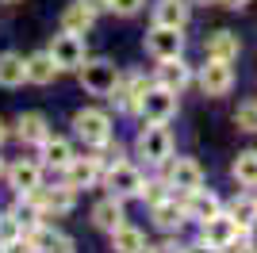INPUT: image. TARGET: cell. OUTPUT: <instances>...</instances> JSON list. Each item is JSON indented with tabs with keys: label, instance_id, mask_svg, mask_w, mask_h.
I'll return each mask as SVG.
<instances>
[{
	"label": "cell",
	"instance_id": "1",
	"mask_svg": "<svg viewBox=\"0 0 257 253\" xmlns=\"http://www.w3.org/2000/svg\"><path fill=\"white\" fill-rule=\"evenodd\" d=\"M135 150H139V158H146L150 165H165L173 158V135L165 123H146L135 138Z\"/></svg>",
	"mask_w": 257,
	"mask_h": 253
},
{
	"label": "cell",
	"instance_id": "2",
	"mask_svg": "<svg viewBox=\"0 0 257 253\" xmlns=\"http://www.w3.org/2000/svg\"><path fill=\"white\" fill-rule=\"evenodd\" d=\"M177 96L181 92H173L165 84H150V92L142 96L139 115L146 119V123H169V119L177 115Z\"/></svg>",
	"mask_w": 257,
	"mask_h": 253
},
{
	"label": "cell",
	"instance_id": "3",
	"mask_svg": "<svg viewBox=\"0 0 257 253\" xmlns=\"http://www.w3.org/2000/svg\"><path fill=\"white\" fill-rule=\"evenodd\" d=\"M73 131L85 138V146H104L107 138H111V119L100 107H81L73 115Z\"/></svg>",
	"mask_w": 257,
	"mask_h": 253
},
{
	"label": "cell",
	"instance_id": "4",
	"mask_svg": "<svg viewBox=\"0 0 257 253\" xmlns=\"http://www.w3.org/2000/svg\"><path fill=\"white\" fill-rule=\"evenodd\" d=\"M104 184H107V192H111V196L127 200V196H142V188H146V177H142L135 165H127V161H115V165H107Z\"/></svg>",
	"mask_w": 257,
	"mask_h": 253
},
{
	"label": "cell",
	"instance_id": "5",
	"mask_svg": "<svg viewBox=\"0 0 257 253\" xmlns=\"http://www.w3.org/2000/svg\"><path fill=\"white\" fill-rule=\"evenodd\" d=\"M77 73H81L85 92H92V96H111V88H115V81H119V69H115L111 62H104V58H96V62H85Z\"/></svg>",
	"mask_w": 257,
	"mask_h": 253
},
{
	"label": "cell",
	"instance_id": "6",
	"mask_svg": "<svg viewBox=\"0 0 257 253\" xmlns=\"http://www.w3.org/2000/svg\"><path fill=\"white\" fill-rule=\"evenodd\" d=\"M146 50H150L158 62L181 58V50H184V35H181V27H165V23H154L150 35H146Z\"/></svg>",
	"mask_w": 257,
	"mask_h": 253
},
{
	"label": "cell",
	"instance_id": "7",
	"mask_svg": "<svg viewBox=\"0 0 257 253\" xmlns=\"http://www.w3.org/2000/svg\"><path fill=\"white\" fill-rule=\"evenodd\" d=\"M146 92H150V81L139 77V73H131V77H119V81H115V88H111L107 100H111L119 111H131V115H135V111L142 107V96H146Z\"/></svg>",
	"mask_w": 257,
	"mask_h": 253
},
{
	"label": "cell",
	"instance_id": "8",
	"mask_svg": "<svg viewBox=\"0 0 257 253\" xmlns=\"http://www.w3.org/2000/svg\"><path fill=\"white\" fill-rule=\"evenodd\" d=\"M50 54H54V62H58V69H81V65L88 62L85 58V42H81V35H73V31L54 35Z\"/></svg>",
	"mask_w": 257,
	"mask_h": 253
},
{
	"label": "cell",
	"instance_id": "9",
	"mask_svg": "<svg viewBox=\"0 0 257 253\" xmlns=\"http://www.w3.org/2000/svg\"><path fill=\"white\" fill-rule=\"evenodd\" d=\"M238 234H246V230H242V226H238L230 215H223V211H219L215 219L200 222V242H207L211 249H226V245L234 242Z\"/></svg>",
	"mask_w": 257,
	"mask_h": 253
},
{
	"label": "cell",
	"instance_id": "10",
	"mask_svg": "<svg viewBox=\"0 0 257 253\" xmlns=\"http://www.w3.org/2000/svg\"><path fill=\"white\" fill-rule=\"evenodd\" d=\"M4 177H8V188L16 196H31V192L43 188V165L39 161H16V165L4 169Z\"/></svg>",
	"mask_w": 257,
	"mask_h": 253
},
{
	"label": "cell",
	"instance_id": "11",
	"mask_svg": "<svg viewBox=\"0 0 257 253\" xmlns=\"http://www.w3.org/2000/svg\"><path fill=\"white\" fill-rule=\"evenodd\" d=\"M200 88H204V96H226L234 88V69H230V62L207 58V65L200 69Z\"/></svg>",
	"mask_w": 257,
	"mask_h": 253
},
{
	"label": "cell",
	"instance_id": "12",
	"mask_svg": "<svg viewBox=\"0 0 257 253\" xmlns=\"http://www.w3.org/2000/svg\"><path fill=\"white\" fill-rule=\"evenodd\" d=\"M169 188H177V192H184V196H188V192H196V188H204V169L196 165L192 158H177L169 165Z\"/></svg>",
	"mask_w": 257,
	"mask_h": 253
},
{
	"label": "cell",
	"instance_id": "13",
	"mask_svg": "<svg viewBox=\"0 0 257 253\" xmlns=\"http://www.w3.org/2000/svg\"><path fill=\"white\" fill-rule=\"evenodd\" d=\"M104 177V161L92 154V158H73L65 165V184L69 188H88V184H96Z\"/></svg>",
	"mask_w": 257,
	"mask_h": 253
},
{
	"label": "cell",
	"instance_id": "14",
	"mask_svg": "<svg viewBox=\"0 0 257 253\" xmlns=\"http://www.w3.org/2000/svg\"><path fill=\"white\" fill-rule=\"evenodd\" d=\"M184 211H188V219L207 222V219H215V215L223 211V203H219V196H215V192L196 188V192H188V200H184Z\"/></svg>",
	"mask_w": 257,
	"mask_h": 253
},
{
	"label": "cell",
	"instance_id": "15",
	"mask_svg": "<svg viewBox=\"0 0 257 253\" xmlns=\"http://www.w3.org/2000/svg\"><path fill=\"white\" fill-rule=\"evenodd\" d=\"M92 23H96V8H92L88 0H77V4H69V8L62 12V31L85 35Z\"/></svg>",
	"mask_w": 257,
	"mask_h": 253
},
{
	"label": "cell",
	"instance_id": "16",
	"mask_svg": "<svg viewBox=\"0 0 257 253\" xmlns=\"http://www.w3.org/2000/svg\"><path fill=\"white\" fill-rule=\"evenodd\" d=\"M204 50H207V58H219V62H234L238 50H242V42H238V35H234V31H211V35H207V42H204Z\"/></svg>",
	"mask_w": 257,
	"mask_h": 253
},
{
	"label": "cell",
	"instance_id": "17",
	"mask_svg": "<svg viewBox=\"0 0 257 253\" xmlns=\"http://www.w3.org/2000/svg\"><path fill=\"white\" fill-rule=\"evenodd\" d=\"M123 219H127V215H123V200H119V196H107V200H100L96 207H92V222H96L100 230H119V226H123Z\"/></svg>",
	"mask_w": 257,
	"mask_h": 253
},
{
	"label": "cell",
	"instance_id": "18",
	"mask_svg": "<svg viewBox=\"0 0 257 253\" xmlns=\"http://www.w3.org/2000/svg\"><path fill=\"white\" fill-rule=\"evenodd\" d=\"M188 81H192V69H188L181 58H169V62L158 65V84H165V88H173V92H184Z\"/></svg>",
	"mask_w": 257,
	"mask_h": 253
},
{
	"label": "cell",
	"instance_id": "19",
	"mask_svg": "<svg viewBox=\"0 0 257 253\" xmlns=\"http://www.w3.org/2000/svg\"><path fill=\"white\" fill-rule=\"evenodd\" d=\"M184 219H188L184 203H177V200H161V203H154V222H158V230L173 234V230H181V226H184Z\"/></svg>",
	"mask_w": 257,
	"mask_h": 253
},
{
	"label": "cell",
	"instance_id": "20",
	"mask_svg": "<svg viewBox=\"0 0 257 253\" xmlns=\"http://www.w3.org/2000/svg\"><path fill=\"white\" fill-rule=\"evenodd\" d=\"M16 135H20L23 142H39V146H43L46 138H50L46 115H39V111H23V115L16 119Z\"/></svg>",
	"mask_w": 257,
	"mask_h": 253
},
{
	"label": "cell",
	"instance_id": "21",
	"mask_svg": "<svg viewBox=\"0 0 257 253\" xmlns=\"http://www.w3.org/2000/svg\"><path fill=\"white\" fill-rule=\"evenodd\" d=\"M58 73H62V69H58V62H54L50 50L31 54V58H27V81H31V84H50Z\"/></svg>",
	"mask_w": 257,
	"mask_h": 253
},
{
	"label": "cell",
	"instance_id": "22",
	"mask_svg": "<svg viewBox=\"0 0 257 253\" xmlns=\"http://www.w3.org/2000/svg\"><path fill=\"white\" fill-rule=\"evenodd\" d=\"M154 23H165V27H181L188 23V0H158L154 4Z\"/></svg>",
	"mask_w": 257,
	"mask_h": 253
},
{
	"label": "cell",
	"instance_id": "23",
	"mask_svg": "<svg viewBox=\"0 0 257 253\" xmlns=\"http://www.w3.org/2000/svg\"><path fill=\"white\" fill-rule=\"evenodd\" d=\"M27 81V62L20 54H0V88H20Z\"/></svg>",
	"mask_w": 257,
	"mask_h": 253
},
{
	"label": "cell",
	"instance_id": "24",
	"mask_svg": "<svg viewBox=\"0 0 257 253\" xmlns=\"http://www.w3.org/2000/svg\"><path fill=\"white\" fill-rule=\"evenodd\" d=\"M35 200L43 203V211H46V215H65V211H73V188L65 184V188L35 192Z\"/></svg>",
	"mask_w": 257,
	"mask_h": 253
},
{
	"label": "cell",
	"instance_id": "25",
	"mask_svg": "<svg viewBox=\"0 0 257 253\" xmlns=\"http://www.w3.org/2000/svg\"><path fill=\"white\" fill-rule=\"evenodd\" d=\"M142 245H146V234L139 230V226H119V230H111V249L115 253H139Z\"/></svg>",
	"mask_w": 257,
	"mask_h": 253
},
{
	"label": "cell",
	"instance_id": "26",
	"mask_svg": "<svg viewBox=\"0 0 257 253\" xmlns=\"http://www.w3.org/2000/svg\"><path fill=\"white\" fill-rule=\"evenodd\" d=\"M230 173H234L238 184L257 188V150H242V154L234 158V165H230Z\"/></svg>",
	"mask_w": 257,
	"mask_h": 253
},
{
	"label": "cell",
	"instance_id": "27",
	"mask_svg": "<svg viewBox=\"0 0 257 253\" xmlns=\"http://www.w3.org/2000/svg\"><path fill=\"white\" fill-rule=\"evenodd\" d=\"M73 161V146L65 138H46L43 142V165H54V169H65Z\"/></svg>",
	"mask_w": 257,
	"mask_h": 253
},
{
	"label": "cell",
	"instance_id": "28",
	"mask_svg": "<svg viewBox=\"0 0 257 253\" xmlns=\"http://www.w3.org/2000/svg\"><path fill=\"white\" fill-rule=\"evenodd\" d=\"M226 215H230V219H234L242 230H249V226L257 222V200H249V196H238V200L230 203V211H226Z\"/></svg>",
	"mask_w": 257,
	"mask_h": 253
},
{
	"label": "cell",
	"instance_id": "29",
	"mask_svg": "<svg viewBox=\"0 0 257 253\" xmlns=\"http://www.w3.org/2000/svg\"><path fill=\"white\" fill-rule=\"evenodd\" d=\"M234 126L246 131V135H257V100H242L234 111Z\"/></svg>",
	"mask_w": 257,
	"mask_h": 253
},
{
	"label": "cell",
	"instance_id": "30",
	"mask_svg": "<svg viewBox=\"0 0 257 253\" xmlns=\"http://www.w3.org/2000/svg\"><path fill=\"white\" fill-rule=\"evenodd\" d=\"M23 238V222L16 215H0V245H12Z\"/></svg>",
	"mask_w": 257,
	"mask_h": 253
},
{
	"label": "cell",
	"instance_id": "31",
	"mask_svg": "<svg viewBox=\"0 0 257 253\" xmlns=\"http://www.w3.org/2000/svg\"><path fill=\"white\" fill-rule=\"evenodd\" d=\"M165 188H169V180H146V188H142V200L150 203H161V200H169V196H165Z\"/></svg>",
	"mask_w": 257,
	"mask_h": 253
},
{
	"label": "cell",
	"instance_id": "32",
	"mask_svg": "<svg viewBox=\"0 0 257 253\" xmlns=\"http://www.w3.org/2000/svg\"><path fill=\"white\" fill-rule=\"evenodd\" d=\"M142 4H146V0H107V12H115V16H135V12H142Z\"/></svg>",
	"mask_w": 257,
	"mask_h": 253
},
{
	"label": "cell",
	"instance_id": "33",
	"mask_svg": "<svg viewBox=\"0 0 257 253\" xmlns=\"http://www.w3.org/2000/svg\"><path fill=\"white\" fill-rule=\"evenodd\" d=\"M215 4H223V8H246L249 0H215Z\"/></svg>",
	"mask_w": 257,
	"mask_h": 253
},
{
	"label": "cell",
	"instance_id": "34",
	"mask_svg": "<svg viewBox=\"0 0 257 253\" xmlns=\"http://www.w3.org/2000/svg\"><path fill=\"white\" fill-rule=\"evenodd\" d=\"M4 138H8V126H4V119H0V146H4Z\"/></svg>",
	"mask_w": 257,
	"mask_h": 253
},
{
	"label": "cell",
	"instance_id": "35",
	"mask_svg": "<svg viewBox=\"0 0 257 253\" xmlns=\"http://www.w3.org/2000/svg\"><path fill=\"white\" fill-rule=\"evenodd\" d=\"M139 253H158V249H154V245H142V249Z\"/></svg>",
	"mask_w": 257,
	"mask_h": 253
},
{
	"label": "cell",
	"instance_id": "36",
	"mask_svg": "<svg viewBox=\"0 0 257 253\" xmlns=\"http://www.w3.org/2000/svg\"><path fill=\"white\" fill-rule=\"evenodd\" d=\"M188 4H211V0H188Z\"/></svg>",
	"mask_w": 257,
	"mask_h": 253
},
{
	"label": "cell",
	"instance_id": "37",
	"mask_svg": "<svg viewBox=\"0 0 257 253\" xmlns=\"http://www.w3.org/2000/svg\"><path fill=\"white\" fill-rule=\"evenodd\" d=\"M0 177H4V161H0Z\"/></svg>",
	"mask_w": 257,
	"mask_h": 253
},
{
	"label": "cell",
	"instance_id": "38",
	"mask_svg": "<svg viewBox=\"0 0 257 253\" xmlns=\"http://www.w3.org/2000/svg\"><path fill=\"white\" fill-rule=\"evenodd\" d=\"M0 253H8V245H0Z\"/></svg>",
	"mask_w": 257,
	"mask_h": 253
}]
</instances>
